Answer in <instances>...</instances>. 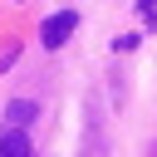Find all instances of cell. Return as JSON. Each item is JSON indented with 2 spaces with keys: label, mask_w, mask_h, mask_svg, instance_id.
<instances>
[{
  "label": "cell",
  "mask_w": 157,
  "mask_h": 157,
  "mask_svg": "<svg viewBox=\"0 0 157 157\" xmlns=\"http://www.w3.org/2000/svg\"><path fill=\"white\" fill-rule=\"evenodd\" d=\"M0 157H34L29 132H25V128H5V132H0Z\"/></svg>",
  "instance_id": "cell-2"
},
{
  "label": "cell",
  "mask_w": 157,
  "mask_h": 157,
  "mask_svg": "<svg viewBox=\"0 0 157 157\" xmlns=\"http://www.w3.org/2000/svg\"><path fill=\"white\" fill-rule=\"evenodd\" d=\"M147 157H157V142H152V147H147Z\"/></svg>",
  "instance_id": "cell-7"
},
{
  "label": "cell",
  "mask_w": 157,
  "mask_h": 157,
  "mask_svg": "<svg viewBox=\"0 0 157 157\" xmlns=\"http://www.w3.org/2000/svg\"><path fill=\"white\" fill-rule=\"evenodd\" d=\"M137 20L147 29H157V0H137Z\"/></svg>",
  "instance_id": "cell-4"
},
{
  "label": "cell",
  "mask_w": 157,
  "mask_h": 157,
  "mask_svg": "<svg viewBox=\"0 0 157 157\" xmlns=\"http://www.w3.org/2000/svg\"><path fill=\"white\" fill-rule=\"evenodd\" d=\"M5 118H10V128H29V123L39 118V103H29V98H10V103H5Z\"/></svg>",
  "instance_id": "cell-3"
},
{
  "label": "cell",
  "mask_w": 157,
  "mask_h": 157,
  "mask_svg": "<svg viewBox=\"0 0 157 157\" xmlns=\"http://www.w3.org/2000/svg\"><path fill=\"white\" fill-rule=\"evenodd\" d=\"M10 64H15V49H5V54H0V69H10Z\"/></svg>",
  "instance_id": "cell-6"
},
{
  "label": "cell",
  "mask_w": 157,
  "mask_h": 157,
  "mask_svg": "<svg viewBox=\"0 0 157 157\" xmlns=\"http://www.w3.org/2000/svg\"><path fill=\"white\" fill-rule=\"evenodd\" d=\"M128 49H137V34H118L113 39V54H128Z\"/></svg>",
  "instance_id": "cell-5"
},
{
  "label": "cell",
  "mask_w": 157,
  "mask_h": 157,
  "mask_svg": "<svg viewBox=\"0 0 157 157\" xmlns=\"http://www.w3.org/2000/svg\"><path fill=\"white\" fill-rule=\"evenodd\" d=\"M78 29V10H59V15H49L44 25H39V44L44 49H64V39Z\"/></svg>",
  "instance_id": "cell-1"
}]
</instances>
